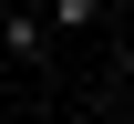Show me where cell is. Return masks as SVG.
<instances>
[{"label": "cell", "mask_w": 134, "mask_h": 124, "mask_svg": "<svg viewBox=\"0 0 134 124\" xmlns=\"http://www.w3.org/2000/svg\"><path fill=\"white\" fill-rule=\"evenodd\" d=\"M103 21V0H52V31H93Z\"/></svg>", "instance_id": "2"}, {"label": "cell", "mask_w": 134, "mask_h": 124, "mask_svg": "<svg viewBox=\"0 0 134 124\" xmlns=\"http://www.w3.org/2000/svg\"><path fill=\"white\" fill-rule=\"evenodd\" d=\"M124 72H134V41H124Z\"/></svg>", "instance_id": "3"}, {"label": "cell", "mask_w": 134, "mask_h": 124, "mask_svg": "<svg viewBox=\"0 0 134 124\" xmlns=\"http://www.w3.org/2000/svg\"><path fill=\"white\" fill-rule=\"evenodd\" d=\"M124 10H134V0H124Z\"/></svg>", "instance_id": "4"}, {"label": "cell", "mask_w": 134, "mask_h": 124, "mask_svg": "<svg viewBox=\"0 0 134 124\" xmlns=\"http://www.w3.org/2000/svg\"><path fill=\"white\" fill-rule=\"evenodd\" d=\"M0 41H10V52L31 62V52H41V10H10V21H0Z\"/></svg>", "instance_id": "1"}]
</instances>
